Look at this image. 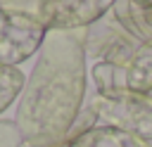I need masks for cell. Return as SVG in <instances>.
<instances>
[{"mask_svg": "<svg viewBox=\"0 0 152 147\" xmlns=\"http://www.w3.org/2000/svg\"><path fill=\"white\" fill-rule=\"evenodd\" d=\"M86 59L83 28L48 31L17 104L14 123L21 133V147L66 145L69 130L86 104Z\"/></svg>", "mask_w": 152, "mask_h": 147, "instance_id": "6da1fadb", "label": "cell"}, {"mask_svg": "<svg viewBox=\"0 0 152 147\" xmlns=\"http://www.w3.org/2000/svg\"><path fill=\"white\" fill-rule=\"evenodd\" d=\"M86 104L95 111L97 126L121 128L152 142V97L142 92H93Z\"/></svg>", "mask_w": 152, "mask_h": 147, "instance_id": "7a4b0ae2", "label": "cell"}, {"mask_svg": "<svg viewBox=\"0 0 152 147\" xmlns=\"http://www.w3.org/2000/svg\"><path fill=\"white\" fill-rule=\"evenodd\" d=\"M48 28L26 14L0 9V69H12L36 55Z\"/></svg>", "mask_w": 152, "mask_h": 147, "instance_id": "3957f363", "label": "cell"}, {"mask_svg": "<svg viewBox=\"0 0 152 147\" xmlns=\"http://www.w3.org/2000/svg\"><path fill=\"white\" fill-rule=\"evenodd\" d=\"M83 36L88 57H95L97 62H112L119 66H124L142 45L135 36H131L124 28V24L112 14V9L102 19L83 28Z\"/></svg>", "mask_w": 152, "mask_h": 147, "instance_id": "277c9868", "label": "cell"}, {"mask_svg": "<svg viewBox=\"0 0 152 147\" xmlns=\"http://www.w3.org/2000/svg\"><path fill=\"white\" fill-rule=\"evenodd\" d=\"M116 0H38L36 19L48 31H81L102 19Z\"/></svg>", "mask_w": 152, "mask_h": 147, "instance_id": "5b68a950", "label": "cell"}, {"mask_svg": "<svg viewBox=\"0 0 152 147\" xmlns=\"http://www.w3.org/2000/svg\"><path fill=\"white\" fill-rule=\"evenodd\" d=\"M66 147H152L147 140L112 126H95L78 138L69 140Z\"/></svg>", "mask_w": 152, "mask_h": 147, "instance_id": "8992f818", "label": "cell"}, {"mask_svg": "<svg viewBox=\"0 0 152 147\" xmlns=\"http://www.w3.org/2000/svg\"><path fill=\"white\" fill-rule=\"evenodd\" d=\"M112 14L124 24V28L131 36H135L140 43L152 45V7L138 5L133 0H116Z\"/></svg>", "mask_w": 152, "mask_h": 147, "instance_id": "52a82bcc", "label": "cell"}, {"mask_svg": "<svg viewBox=\"0 0 152 147\" xmlns=\"http://www.w3.org/2000/svg\"><path fill=\"white\" fill-rule=\"evenodd\" d=\"M124 78L128 92L152 95V45L142 43L138 52L124 64Z\"/></svg>", "mask_w": 152, "mask_h": 147, "instance_id": "ba28073f", "label": "cell"}, {"mask_svg": "<svg viewBox=\"0 0 152 147\" xmlns=\"http://www.w3.org/2000/svg\"><path fill=\"white\" fill-rule=\"evenodd\" d=\"M26 76L12 66V69H0V111H5L24 90Z\"/></svg>", "mask_w": 152, "mask_h": 147, "instance_id": "9c48e42d", "label": "cell"}, {"mask_svg": "<svg viewBox=\"0 0 152 147\" xmlns=\"http://www.w3.org/2000/svg\"><path fill=\"white\" fill-rule=\"evenodd\" d=\"M0 147H21V133L14 121L0 119Z\"/></svg>", "mask_w": 152, "mask_h": 147, "instance_id": "30bf717a", "label": "cell"}, {"mask_svg": "<svg viewBox=\"0 0 152 147\" xmlns=\"http://www.w3.org/2000/svg\"><path fill=\"white\" fill-rule=\"evenodd\" d=\"M0 9L5 12H17V14H26L36 19V9H38V0H0Z\"/></svg>", "mask_w": 152, "mask_h": 147, "instance_id": "8fae6325", "label": "cell"}, {"mask_svg": "<svg viewBox=\"0 0 152 147\" xmlns=\"http://www.w3.org/2000/svg\"><path fill=\"white\" fill-rule=\"evenodd\" d=\"M133 2H138V5H145V7H152V0H133Z\"/></svg>", "mask_w": 152, "mask_h": 147, "instance_id": "7c38bea8", "label": "cell"}, {"mask_svg": "<svg viewBox=\"0 0 152 147\" xmlns=\"http://www.w3.org/2000/svg\"><path fill=\"white\" fill-rule=\"evenodd\" d=\"M57 147H66V145H57Z\"/></svg>", "mask_w": 152, "mask_h": 147, "instance_id": "4fadbf2b", "label": "cell"}]
</instances>
